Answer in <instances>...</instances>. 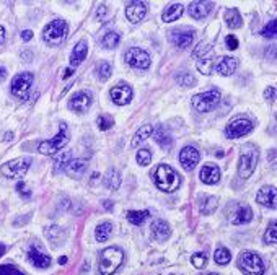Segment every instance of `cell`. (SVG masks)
Listing matches in <instances>:
<instances>
[{
  "instance_id": "1",
  "label": "cell",
  "mask_w": 277,
  "mask_h": 275,
  "mask_svg": "<svg viewBox=\"0 0 277 275\" xmlns=\"http://www.w3.org/2000/svg\"><path fill=\"white\" fill-rule=\"evenodd\" d=\"M124 262V252L121 247L111 246L100 252V262H98V270L101 275H113Z\"/></svg>"
},
{
  "instance_id": "2",
  "label": "cell",
  "mask_w": 277,
  "mask_h": 275,
  "mask_svg": "<svg viewBox=\"0 0 277 275\" xmlns=\"http://www.w3.org/2000/svg\"><path fill=\"white\" fill-rule=\"evenodd\" d=\"M154 179H155L157 187L163 192H173L181 184L180 174H178L175 169L171 166H168V165H158L155 168Z\"/></svg>"
},
{
  "instance_id": "3",
  "label": "cell",
  "mask_w": 277,
  "mask_h": 275,
  "mask_svg": "<svg viewBox=\"0 0 277 275\" xmlns=\"http://www.w3.org/2000/svg\"><path fill=\"white\" fill-rule=\"evenodd\" d=\"M258 158H259V150L256 148L251 143H246L243 145L241 152H240V160H238V174L240 178L248 179L249 176L253 174L256 165H258Z\"/></svg>"
},
{
  "instance_id": "4",
  "label": "cell",
  "mask_w": 277,
  "mask_h": 275,
  "mask_svg": "<svg viewBox=\"0 0 277 275\" xmlns=\"http://www.w3.org/2000/svg\"><path fill=\"white\" fill-rule=\"evenodd\" d=\"M70 140V135H69V129H67V124L61 122V126H59V132L52 137L51 140H46V142H41L39 143V153L43 155H56L59 150H62L65 145L69 143Z\"/></svg>"
},
{
  "instance_id": "5",
  "label": "cell",
  "mask_w": 277,
  "mask_h": 275,
  "mask_svg": "<svg viewBox=\"0 0 277 275\" xmlns=\"http://www.w3.org/2000/svg\"><path fill=\"white\" fill-rule=\"evenodd\" d=\"M238 267L245 275H264L266 272V265L262 262L261 256L251 251H245L240 254Z\"/></svg>"
},
{
  "instance_id": "6",
  "label": "cell",
  "mask_w": 277,
  "mask_h": 275,
  "mask_svg": "<svg viewBox=\"0 0 277 275\" xmlns=\"http://www.w3.org/2000/svg\"><path fill=\"white\" fill-rule=\"evenodd\" d=\"M67 31L69 26L64 20H54L49 25H46V28L43 30V39L51 46H57L65 39Z\"/></svg>"
},
{
  "instance_id": "7",
  "label": "cell",
  "mask_w": 277,
  "mask_h": 275,
  "mask_svg": "<svg viewBox=\"0 0 277 275\" xmlns=\"http://www.w3.org/2000/svg\"><path fill=\"white\" fill-rule=\"evenodd\" d=\"M220 103V91L214 88V90H207L201 95H196L193 98V106L196 111L199 113H209L212 111L217 104Z\"/></svg>"
},
{
  "instance_id": "8",
  "label": "cell",
  "mask_w": 277,
  "mask_h": 275,
  "mask_svg": "<svg viewBox=\"0 0 277 275\" xmlns=\"http://www.w3.org/2000/svg\"><path fill=\"white\" fill-rule=\"evenodd\" d=\"M33 80H35V77L30 72H22V74L15 75V78L12 80V93L20 100H26L33 87Z\"/></svg>"
},
{
  "instance_id": "9",
  "label": "cell",
  "mask_w": 277,
  "mask_h": 275,
  "mask_svg": "<svg viewBox=\"0 0 277 275\" xmlns=\"http://www.w3.org/2000/svg\"><path fill=\"white\" fill-rule=\"evenodd\" d=\"M30 166H31V158H17V160L5 163L2 166V174L5 178H10V179L23 178V176L28 173Z\"/></svg>"
},
{
  "instance_id": "10",
  "label": "cell",
  "mask_w": 277,
  "mask_h": 275,
  "mask_svg": "<svg viewBox=\"0 0 277 275\" xmlns=\"http://www.w3.org/2000/svg\"><path fill=\"white\" fill-rule=\"evenodd\" d=\"M253 130V122L246 119V117H235L227 126L225 135L228 139H240V137L249 134Z\"/></svg>"
},
{
  "instance_id": "11",
  "label": "cell",
  "mask_w": 277,
  "mask_h": 275,
  "mask_svg": "<svg viewBox=\"0 0 277 275\" xmlns=\"http://www.w3.org/2000/svg\"><path fill=\"white\" fill-rule=\"evenodd\" d=\"M126 62L130 65V67L141 69V70L149 69L150 64H152L149 52H145V51L141 49V48H130V49L126 52Z\"/></svg>"
},
{
  "instance_id": "12",
  "label": "cell",
  "mask_w": 277,
  "mask_h": 275,
  "mask_svg": "<svg viewBox=\"0 0 277 275\" xmlns=\"http://www.w3.org/2000/svg\"><path fill=\"white\" fill-rule=\"evenodd\" d=\"M109 95L114 104H117V106H126L132 100V88L127 83H119L114 88H111Z\"/></svg>"
},
{
  "instance_id": "13",
  "label": "cell",
  "mask_w": 277,
  "mask_h": 275,
  "mask_svg": "<svg viewBox=\"0 0 277 275\" xmlns=\"http://www.w3.org/2000/svg\"><path fill=\"white\" fill-rule=\"evenodd\" d=\"M170 39H171V43L176 46V48L186 49L194 41V31H191V30H175V31H170Z\"/></svg>"
},
{
  "instance_id": "14",
  "label": "cell",
  "mask_w": 277,
  "mask_h": 275,
  "mask_svg": "<svg viewBox=\"0 0 277 275\" xmlns=\"http://www.w3.org/2000/svg\"><path fill=\"white\" fill-rule=\"evenodd\" d=\"M199 158H201L199 152H197L194 147H184L180 153V163L186 171L194 169L197 163H199Z\"/></svg>"
},
{
  "instance_id": "15",
  "label": "cell",
  "mask_w": 277,
  "mask_h": 275,
  "mask_svg": "<svg viewBox=\"0 0 277 275\" xmlns=\"http://www.w3.org/2000/svg\"><path fill=\"white\" fill-rule=\"evenodd\" d=\"M147 15V5L145 2H130L126 7V17L130 23H138L142 22Z\"/></svg>"
},
{
  "instance_id": "16",
  "label": "cell",
  "mask_w": 277,
  "mask_h": 275,
  "mask_svg": "<svg viewBox=\"0 0 277 275\" xmlns=\"http://www.w3.org/2000/svg\"><path fill=\"white\" fill-rule=\"evenodd\" d=\"M275 197H277V192H275V187L274 186H264L259 189V192L256 194V202L264 207L269 208H275Z\"/></svg>"
},
{
  "instance_id": "17",
  "label": "cell",
  "mask_w": 277,
  "mask_h": 275,
  "mask_svg": "<svg viewBox=\"0 0 277 275\" xmlns=\"http://www.w3.org/2000/svg\"><path fill=\"white\" fill-rule=\"evenodd\" d=\"M28 259L31 260V264L38 267V269H48L51 265V257L48 254H44L41 249H38L36 246H31L28 251Z\"/></svg>"
},
{
  "instance_id": "18",
  "label": "cell",
  "mask_w": 277,
  "mask_h": 275,
  "mask_svg": "<svg viewBox=\"0 0 277 275\" xmlns=\"http://www.w3.org/2000/svg\"><path fill=\"white\" fill-rule=\"evenodd\" d=\"M91 103V96L87 91H80V93H75L70 100V109H74L75 113H85L88 109Z\"/></svg>"
},
{
  "instance_id": "19",
  "label": "cell",
  "mask_w": 277,
  "mask_h": 275,
  "mask_svg": "<svg viewBox=\"0 0 277 275\" xmlns=\"http://www.w3.org/2000/svg\"><path fill=\"white\" fill-rule=\"evenodd\" d=\"M212 7H214L212 2H193L188 7V12L194 20H202L209 15V12L212 10Z\"/></svg>"
},
{
  "instance_id": "20",
  "label": "cell",
  "mask_w": 277,
  "mask_h": 275,
  "mask_svg": "<svg viewBox=\"0 0 277 275\" xmlns=\"http://www.w3.org/2000/svg\"><path fill=\"white\" fill-rule=\"evenodd\" d=\"M87 52H88V46L85 41H78L75 44V48L70 54V67H72V70H74L75 67H78V64H82L85 61Z\"/></svg>"
},
{
  "instance_id": "21",
  "label": "cell",
  "mask_w": 277,
  "mask_h": 275,
  "mask_svg": "<svg viewBox=\"0 0 277 275\" xmlns=\"http://www.w3.org/2000/svg\"><path fill=\"white\" fill-rule=\"evenodd\" d=\"M199 178L204 184H217L220 181V169L214 165H206L202 166Z\"/></svg>"
},
{
  "instance_id": "22",
  "label": "cell",
  "mask_w": 277,
  "mask_h": 275,
  "mask_svg": "<svg viewBox=\"0 0 277 275\" xmlns=\"http://www.w3.org/2000/svg\"><path fill=\"white\" fill-rule=\"evenodd\" d=\"M88 168V161L83 160V158H75L72 160L67 168H65V173H67L69 176H72V178H82L83 173L87 171Z\"/></svg>"
},
{
  "instance_id": "23",
  "label": "cell",
  "mask_w": 277,
  "mask_h": 275,
  "mask_svg": "<svg viewBox=\"0 0 277 275\" xmlns=\"http://www.w3.org/2000/svg\"><path fill=\"white\" fill-rule=\"evenodd\" d=\"M236 67H238V61L235 57H222L217 64V72L223 77H228L235 74Z\"/></svg>"
},
{
  "instance_id": "24",
  "label": "cell",
  "mask_w": 277,
  "mask_h": 275,
  "mask_svg": "<svg viewBox=\"0 0 277 275\" xmlns=\"http://www.w3.org/2000/svg\"><path fill=\"white\" fill-rule=\"evenodd\" d=\"M152 234H154L158 241H165L170 238L171 228L165 220H155L154 223H152Z\"/></svg>"
},
{
  "instance_id": "25",
  "label": "cell",
  "mask_w": 277,
  "mask_h": 275,
  "mask_svg": "<svg viewBox=\"0 0 277 275\" xmlns=\"http://www.w3.org/2000/svg\"><path fill=\"white\" fill-rule=\"evenodd\" d=\"M251 218H253V212L248 205H240L232 215V221L235 225L248 223V221H251Z\"/></svg>"
},
{
  "instance_id": "26",
  "label": "cell",
  "mask_w": 277,
  "mask_h": 275,
  "mask_svg": "<svg viewBox=\"0 0 277 275\" xmlns=\"http://www.w3.org/2000/svg\"><path fill=\"white\" fill-rule=\"evenodd\" d=\"M217 205H219V197H215V195H202V199L199 202L201 213H204V215L214 213Z\"/></svg>"
},
{
  "instance_id": "27",
  "label": "cell",
  "mask_w": 277,
  "mask_h": 275,
  "mask_svg": "<svg viewBox=\"0 0 277 275\" xmlns=\"http://www.w3.org/2000/svg\"><path fill=\"white\" fill-rule=\"evenodd\" d=\"M104 186L111 191H116L121 186V173L116 168H111L109 171L104 174Z\"/></svg>"
},
{
  "instance_id": "28",
  "label": "cell",
  "mask_w": 277,
  "mask_h": 275,
  "mask_svg": "<svg viewBox=\"0 0 277 275\" xmlns=\"http://www.w3.org/2000/svg\"><path fill=\"white\" fill-rule=\"evenodd\" d=\"M183 12H184V7L181 4H173V5H170L167 10L163 12V22L165 23H171V22H175V20H178L181 15H183Z\"/></svg>"
},
{
  "instance_id": "29",
  "label": "cell",
  "mask_w": 277,
  "mask_h": 275,
  "mask_svg": "<svg viewBox=\"0 0 277 275\" xmlns=\"http://www.w3.org/2000/svg\"><path fill=\"white\" fill-rule=\"evenodd\" d=\"M152 132H154V127H152L150 124H144V126L138 127V130L135 132L134 139H132V145L137 147V145H141V143H144L152 135Z\"/></svg>"
},
{
  "instance_id": "30",
  "label": "cell",
  "mask_w": 277,
  "mask_h": 275,
  "mask_svg": "<svg viewBox=\"0 0 277 275\" xmlns=\"http://www.w3.org/2000/svg\"><path fill=\"white\" fill-rule=\"evenodd\" d=\"M225 23L230 26V28H240V26L243 25V20H241V15L240 12L236 9H228L225 10Z\"/></svg>"
},
{
  "instance_id": "31",
  "label": "cell",
  "mask_w": 277,
  "mask_h": 275,
  "mask_svg": "<svg viewBox=\"0 0 277 275\" xmlns=\"http://www.w3.org/2000/svg\"><path fill=\"white\" fill-rule=\"evenodd\" d=\"M149 217H150V210H130V212L127 213L129 223L137 225V226L144 225L145 220H147Z\"/></svg>"
},
{
  "instance_id": "32",
  "label": "cell",
  "mask_w": 277,
  "mask_h": 275,
  "mask_svg": "<svg viewBox=\"0 0 277 275\" xmlns=\"http://www.w3.org/2000/svg\"><path fill=\"white\" fill-rule=\"evenodd\" d=\"M119 41H121V36L114 31H109L101 38V46L104 49H114L119 44Z\"/></svg>"
},
{
  "instance_id": "33",
  "label": "cell",
  "mask_w": 277,
  "mask_h": 275,
  "mask_svg": "<svg viewBox=\"0 0 277 275\" xmlns=\"http://www.w3.org/2000/svg\"><path fill=\"white\" fill-rule=\"evenodd\" d=\"M111 231H113V225L108 223V221H104V223L98 225L96 230H95V236H96V241H100V243H104L108 238Z\"/></svg>"
},
{
  "instance_id": "34",
  "label": "cell",
  "mask_w": 277,
  "mask_h": 275,
  "mask_svg": "<svg viewBox=\"0 0 277 275\" xmlns=\"http://www.w3.org/2000/svg\"><path fill=\"white\" fill-rule=\"evenodd\" d=\"M152 134H154L155 140H157L158 143H162V145H163L165 148H168V147L171 145V135H170V132H167V129H165V127L158 126V127L155 129V132H152Z\"/></svg>"
},
{
  "instance_id": "35",
  "label": "cell",
  "mask_w": 277,
  "mask_h": 275,
  "mask_svg": "<svg viewBox=\"0 0 277 275\" xmlns=\"http://www.w3.org/2000/svg\"><path fill=\"white\" fill-rule=\"evenodd\" d=\"M72 161V155L70 152H65L62 155H59L56 161H54V171L56 173H62L65 171V168H67V165Z\"/></svg>"
},
{
  "instance_id": "36",
  "label": "cell",
  "mask_w": 277,
  "mask_h": 275,
  "mask_svg": "<svg viewBox=\"0 0 277 275\" xmlns=\"http://www.w3.org/2000/svg\"><path fill=\"white\" fill-rule=\"evenodd\" d=\"M197 70H199L202 75H210L214 70V59L210 56L202 57L201 61L197 62Z\"/></svg>"
},
{
  "instance_id": "37",
  "label": "cell",
  "mask_w": 277,
  "mask_h": 275,
  "mask_svg": "<svg viewBox=\"0 0 277 275\" xmlns=\"http://www.w3.org/2000/svg\"><path fill=\"white\" fill-rule=\"evenodd\" d=\"M176 82L178 85H181L184 88H191V87H194L196 78L191 75L189 72H180V74H176Z\"/></svg>"
},
{
  "instance_id": "38",
  "label": "cell",
  "mask_w": 277,
  "mask_h": 275,
  "mask_svg": "<svg viewBox=\"0 0 277 275\" xmlns=\"http://www.w3.org/2000/svg\"><path fill=\"white\" fill-rule=\"evenodd\" d=\"M214 259L219 265H225L230 262V259H232V254H230V251L225 249V247H219L214 254Z\"/></svg>"
},
{
  "instance_id": "39",
  "label": "cell",
  "mask_w": 277,
  "mask_h": 275,
  "mask_svg": "<svg viewBox=\"0 0 277 275\" xmlns=\"http://www.w3.org/2000/svg\"><path fill=\"white\" fill-rule=\"evenodd\" d=\"M96 74H98V78H100L101 82H106L108 78L111 77V74H113V69H111V64H108V62H101L100 65H98Z\"/></svg>"
},
{
  "instance_id": "40",
  "label": "cell",
  "mask_w": 277,
  "mask_h": 275,
  "mask_svg": "<svg viewBox=\"0 0 277 275\" xmlns=\"http://www.w3.org/2000/svg\"><path fill=\"white\" fill-rule=\"evenodd\" d=\"M150 161H152L150 150H147V148L138 150V152H137V163H138V165H141V166H149Z\"/></svg>"
},
{
  "instance_id": "41",
  "label": "cell",
  "mask_w": 277,
  "mask_h": 275,
  "mask_svg": "<svg viewBox=\"0 0 277 275\" xmlns=\"http://www.w3.org/2000/svg\"><path fill=\"white\" fill-rule=\"evenodd\" d=\"M264 243L266 244H275L277 243V228H275V221H272L271 225H269L267 231L264 234Z\"/></svg>"
},
{
  "instance_id": "42",
  "label": "cell",
  "mask_w": 277,
  "mask_h": 275,
  "mask_svg": "<svg viewBox=\"0 0 277 275\" xmlns=\"http://www.w3.org/2000/svg\"><path fill=\"white\" fill-rule=\"evenodd\" d=\"M0 275H26V273L13 264H4L0 265Z\"/></svg>"
},
{
  "instance_id": "43",
  "label": "cell",
  "mask_w": 277,
  "mask_h": 275,
  "mask_svg": "<svg viewBox=\"0 0 277 275\" xmlns=\"http://www.w3.org/2000/svg\"><path fill=\"white\" fill-rule=\"evenodd\" d=\"M191 262H193V265L196 267V269H204L207 264V256L204 252H197L194 254L193 257H191Z\"/></svg>"
},
{
  "instance_id": "44",
  "label": "cell",
  "mask_w": 277,
  "mask_h": 275,
  "mask_svg": "<svg viewBox=\"0 0 277 275\" xmlns=\"http://www.w3.org/2000/svg\"><path fill=\"white\" fill-rule=\"evenodd\" d=\"M210 49H212V44H199L197 48L194 49V52H193V57H196V59H202V57H206L209 52H210Z\"/></svg>"
},
{
  "instance_id": "45",
  "label": "cell",
  "mask_w": 277,
  "mask_h": 275,
  "mask_svg": "<svg viewBox=\"0 0 277 275\" xmlns=\"http://www.w3.org/2000/svg\"><path fill=\"white\" fill-rule=\"evenodd\" d=\"M114 126V121L111 116H100L98 117V127L100 130H109L111 127Z\"/></svg>"
},
{
  "instance_id": "46",
  "label": "cell",
  "mask_w": 277,
  "mask_h": 275,
  "mask_svg": "<svg viewBox=\"0 0 277 275\" xmlns=\"http://www.w3.org/2000/svg\"><path fill=\"white\" fill-rule=\"evenodd\" d=\"M275 20H272V22H269V25L266 26L264 30H262V36H266V38H275L277 35V28H275Z\"/></svg>"
},
{
  "instance_id": "47",
  "label": "cell",
  "mask_w": 277,
  "mask_h": 275,
  "mask_svg": "<svg viewBox=\"0 0 277 275\" xmlns=\"http://www.w3.org/2000/svg\"><path fill=\"white\" fill-rule=\"evenodd\" d=\"M17 191L22 194V197H25V199H30L31 197V191H30L28 187H26L25 182H18V184H17Z\"/></svg>"
},
{
  "instance_id": "48",
  "label": "cell",
  "mask_w": 277,
  "mask_h": 275,
  "mask_svg": "<svg viewBox=\"0 0 277 275\" xmlns=\"http://www.w3.org/2000/svg\"><path fill=\"white\" fill-rule=\"evenodd\" d=\"M225 43H227V48L230 51H235L236 48H238V39H236L235 36H227Z\"/></svg>"
},
{
  "instance_id": "49",
  "label": "cell",
  "mask_w": 277,
  "mask_h": 275,
  "mask_svg": "<svg viewBox=\"0 0 277 275\" xmlns=\"http://www.w3.org/2000/svg\"><path fill=\"white\" fill-rule=\"evenodd\" d=\"M274 96H275V88L274 87L266 88V91H264V98H266V100H274Z\"/></svg>"
},
{
  "instance_id": "50",
  "label": "cell",
  "mask_w": 277,
  "mask_h": 275,
  "mask_svg": "<svg viewBox=\"0 0 277 275\" xmlns=\"http://www.w3.org/2000/svg\"><path fill=\"white\" fill-rule=\"evenodd\" d=\"M106 12H108V9H106V7H104V5H101L100 9H98V13H96V15H98V20H101V22H103V20H104V17H106Z\"/></svg>"
},
{
  "instance_id": "51",
  "label": "cell",
  "mask_w": 277,
  "mask_h": 275,
  "mask_svg": "<svg viewBox=\"0 0 277 275\" xmlns=\"http://www.w3.org/2000/svg\"><path fill=\"white\" fill-rule=\"evenodd\" d=\"M31 38H33V31L25 30V31L22 33V39H23V41H31Z\"/></svg>"
},
{
  "instance_id": "52",
  "label": "cell",
  "mask_w": 277,
  "mask_h": 275,
  "mask_svg": "<svg viewBox=\"0 0 277 275\" xmlns=\"http://www.w3.org/2000/svg\"><path fill=\"white\" fill-rule=\"evenodd\" d=\"M5 41V28L4 26H0V44Z\"/></svg>"
},
{
  "instance_id": "53",
  "label": "cell",
  "mask_w": 277,
  "mask_h": 275,
  "mask_svg": "<svg viewBox=\"0 0 277 275\" xmlns=\"http://www.w3.org/2000/svg\"><path fill=\"white\" fill-rule=\"evenodd\" d=\"M5 77H7V69L5 67H0V82L5 80Z\"/></svg>"
},
{
  "instance_id": "54",
  "label": "cell",
  "mask_w": 277,
  "mask_h": 275,
  "mask_svg": "<svg viewBox=\"0 0 277 275\" xmlns=\"http://www.w3.org/2000/svg\"><path fill=\"white\" fill-rule=\"evenodd\" d=\"M5 251H7V249H5V246H4V244H0V257L4 256V254H5Z\"/></svg>"
},
{
  "instance_id": "55",
  "label": "cell",
  "mask_w": 277,
  "mask_h": 275,
  "mask_svg": "<svg viewBox=\"0 0 277 275\" xmlns=\"http://www.w3.org/2000/svg\"><path fill=\"white\" fill-rule=\"evenodd\" d=\"M59 264H61V265L67 264V257H61V259H59Z\"/></svg>"
},
{
  "instance_id": "56",
  "label": "cell",
  "mask_w": 277,
  "mask_h": 275,
  "mask_svg": "<svg viewBox=\"0 0 277 275\" xmlns=\"http://www.w3.org/2000/svg\"><path fill=\"white\" fill-rule=\"evenodd\" d=\"M72 74H74V70H72V69H69L67 72H65V78H67L69 75H72Z\"/></svg>"
},
{
  "instance_id": "57",
  "label": "cell",
  "mask_w": 277,
  "mask_h": 275,
  "mask_svg": "<svg viewBox=\"0 0 277 275\" xmlns=\"http://www.w3.org/2000/svg\"><path fill=\"white\" fill-rule=\"evenodd\" d=\"M206 275H219V273H215V272H209V273H206Z\"/></svg>"
}]
</instances>
